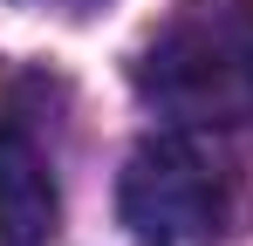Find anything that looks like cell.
<instances>
[{"label":"cell","mask_w":253,"mask_h":246,"mask_svg":"<svg viewBox=\"0 0 253 246\" xmlns=\"http://www.w3.org/2000/svg\"><path fill=\"white\" fill-rule=\"evenodd\" d=\"M55 219H62V192L42 137L14 110H0V246H55Z\"/></svg>","instance_id":"3957f363"},{"label":"cell","mask_w":253,"mask_h":246,"mask_svg":"<svg viewBox=\"0 0 253 246\" xmlns=\"http://www.w3.org/2000/svg\"><path fill=\"white\" fill-rule=\"evenodd\" d=\"M130 82L185 130L253 123V0H178L144 35Z\"/></svg>","instance_id":"6da1fadb"},{"label":"cell","mask_w":253,"mask_h":246,"mask_svg":"<svg viewBox=\"0 0 253 246\" xmlns=\"http://www.w3.org/2000/svg\"><path fill=\"white\" fill-rule=\"evenodd\" d=\"M117 212L137 246H219L226 171L192 137H144L117 178Z\"/></svg>","instance_id":"7a4b0ae2"}]
</instances>
